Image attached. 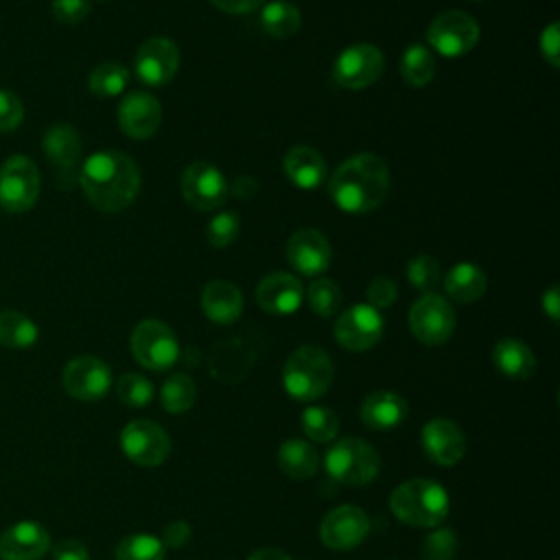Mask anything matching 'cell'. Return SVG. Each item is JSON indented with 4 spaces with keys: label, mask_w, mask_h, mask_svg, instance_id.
I'll return each mask as SVG.
<instances>
[{
    "label": "cell",
    "mask_w": 560,
    "mask_h": 560,
    "mask_svg": "<svg viewBox=\"0 0 560 560\" xmlns=\"http://www.w3.org/2000/svg\"><path fill=\"white\" fill-rule=\"evenodd\" d=\"M77 179L85 199L101 212H120L140 192L138 164L127 153L114 149L92 153L81 164Z\"/></svg>",
    "instance_id": "cell-1"
},
{
    "label": "cell",
    "mask_w": 560,
    "mask_h": 560,
    "mask_svg": "<svg viewBox=\"0 0 560 560\" xmlns=\"http://www.w3.org/2000/svg\"><path fill=\"white\" fill-rule=\"evenodd\" d=\"M389 182V168L383 158L357 153L337 166L328 182V195L339 210L365 214L385 201Z\"/></svg>",
    "instance_id": "cell-2"
},
{
    "label": "cell",
    "mask_w": 560,
    "mask_h": 560,
    "mask_svg": "<svg viewBox=\"0 0 560 560\" xmlns=\"http://www.w3.org/2000/svg\"><path fill=\"white\" fill-rule=\"evenodd\" d=\"M389 510L409 527H438L448 516L451 499L442 483L416 477L398 483L392 490Z\"/></svg>",
    "instance_id": "cell-3"
},
{
    "label": "cell",
    "mask_w": 560,
    "mask_h": 560,
    "mask_svg": "<svg viewBox=\"0 0 560 560\" xmlns=\"http://www.w3.org/2000/svg\"><path fill=\"white\" fill-rule=\"evenodd\" d=\"M335 368L328 352L319 346L295 348L282 368L284 392L298 402H311L322 398L332 385Z\"/></svg>",
    "instance_id": "cell-4"
},
{
    "label": "cell",
    "mask_w": 560,
    "mask_h": 560,
    "mask_svg": "<svg viewBox=\"0 0 560 560\" xmlns=\"http://www.w3.org/2000/svg\"><path fill=\"white\" fill-rule=\"evenodd\" d=\"M324 468L335 481L361 488L376 479L381 470V455L361 438H339L332 440L330 448L326 451Z\"/></svg>",
    "instance_id": "cell-5"
},
{
    "label": "cell",
    "mask_w": 560,
    "mask_h": 560,
    "mask_svg": "<svg viewBox=\"0 0 560 560\" xmlns=\"http://www.w3.org/2000/svg\"><path fill=\"white\" fill-rule=\"evenodd\" d=\"M133 359L153 372L173 368L179 359V341L173 328L160 319H142L131 332Z\"/></svg>",
    "instance_id": "cell-6"
},
{
    "label": "cell",
    "mask_w": 560,
    "mask_h": 560,
    "mask_svg": "<svg viewBox=\"0 0 560 560\" xmlns=\"http://www.w3.org/2000/svg\"><path fill=\"white\" fill-rule=\"evenodd\" d=\"M39 197V168L26 155H11L0 166V206L20 214L31 210Z\"/></svg>",
    "instance_id": "cell-7"
},
{
    "label": "cell",
    "mask_w": 560,
    "mask_h": 560,
    "mask_svg": "<svg viewBox=\"0 0 560 560\" xmlns=\"http://www.w3.org/2000/svg\"><path fill=\"white\" fill-rule=\"evenodd\" d=\"M455 308L440 293H422L409 308V328L424 346H440L455 332Z\"/></svg>",
    "instance_id": "cell-8"
},
{
    "label": "cell",
    "mask_w": 560,
    "mask_h": 560,
    "mask_svg": "<svg viewBox=\"0 0 560 560\" xmlns=\"http://www.w3.org/2000/svg\"><path fill=\"white\" fill-rule=\"evenodd\" d=\"M427 42L442 57H462L477 46L479 24L472 15L448 9L431 20L427 28Z\"/></svg>",
    "instance_id": "cell-9"
},
{
    "label": "cell",
    "mask_w": 560,
    "mask_h": 560,
    "mask_svg": "<svg viewBox=\"0 0 560 560\" xmlns=\"http://www.w3.org/2000/svg\"><path fill=\"white\" fill-rule=\"evenodd\" d=\"M120 451L129 462L144 468H153L168 459L171 438L153 420H131L120 431Z\"/></svg>",
    "instance_id": "cell-10"
},
{
    "label": "cell",
    "mask_w": 560,
    "mask_h": 560,
    "mask_svg": "<svg viewBox=\"0 0 560 560\" xmlns=\"http://www.w3.org/2000/svg\"><path fill=\"white\" fill-rule=\"evenodd\" d=\"M383 330H385V322L381 311H376L368 302L365 304L359 302L341 311L332 328L337 343L350 352H363L374 348L381 341Z\"/></svg>",
    "instance_id": "cell-11"
},
{
    "label": "cell",
    "mask_w": 560,
    "mask_h": 560,
    "mask_svg": "<svg viewBox=\"0 0 560 560\" xmlns=\"http://www.w3.org/2000/svg\"><path fill=\"white\" fill-rule=\"evenodd\" d=\"M383 66V52L374 44L359 42L337 55L332 66V79L346 90H363L381 77Z\"/></svg>",
    "instance_id": "cell-12"
},
{
    "label": "cell",
    "mask_w": 560,
    "mask_h": 560,
    "mask_svg": "<svg viewBox=\"0 0 560 560\" xmlns=\"http://www.w3.org/2000/svg\"><path fill=\"white\" fill-rule=\"evenodd\" d=\"M182 195L188 206L201 212L217 210L230 195V184L223 173L210 162H192L182 175Z\"/></svg>",
    "instance_id": "cell-13"
},
{
    "label": "cell",
    "mask_w": 560,
    "mask_h": 560,
    "mask_svg": "<svg viewBox=\"0 0 560 560\" xmlns=\"http://www.w3.org/2000/svg\"><path fill=\"white\" fill-rule=\"evenodd\" d=\"M61 383L72 398L81 402H94L109 392L112 370L98 357L81 354L66 363L61 372Z\"/></svg>",
    "instance_id": "cell-14"
},
{
    "label": "cell",
    "mask_w": 560,
    "mask_h": 560,
    "mask_svg": "<svg viewBox=\"0 0 560 560\" xmlns=\"http://www.w3.org/2000/svg\"><path fill=\"white\" fill-rule=\"evenodd\" d=\"M368 534L370 516L352 503H343L330 510L319 525V538L332 551H350L359 547Z\"/></svg>",
    "instance_id": "cell-15"
},
{
    "label": "cell",
    "mask_w": 560,
    "mask_h": 560,
    "mask_svg": "<svg viewBox=\"0 0 560 560\" xmlns=\"http://www.w3.org/2000/svg\"><path fill=\"white\" fill-rule=\"evenodd\" d=\"M179 68V48L168 37H149L140 44L133 70L138 79L147 85H166Z\"/></svg>",
    "instance_id": "cell-16"
},
{
    "label": "cell",
    "mask_w": 560,
    "mask_h": 560,
    "mask_svg": "<svg viewBox=\"0 0 560 560\" xmlns=\"http://www.w3.org/2000/svg\"><path fill=\"white\" fill-rule=\"evenodd\" d=\"M424 455L438 466H455L466 453L464 431L448 418H431L420 431Z\"/></svg>",
    "instance_id": "cell-17"
},
{
    "label": "cell",
    "mask_w": 560,
    "mask_h": 560,
    "mask_svg": "<svg viewBox=\"0 0 560 560\" xmlns=\"http://www.w3.org/2000/svg\"><path fill=\"white\" fill-rule=\"evenodd\" d=\"M287 258L302 276H319L332 260V247L319 230L304 228L291 234L287 243Z\"/></svg>",
    "instance_id": "cell-18"
},
{
    "label": "cell",
    "mask_w": 560,
    "mask_h": 560,
    "mask_svg": "<svg viewBox=\"0 0 560 560\" xmlns=\"http://www.w3.org/2000/svg\"><path fill=\"white\" fill-rule=\"evenodd\" d=\"M162 122V105L149 92H131L118 105V125L133 140L151 138Z\"/></svg>",
    "instance_id": "cell-19"
},
{
    "label": "cell",
    "mask_w": 560,
    "mask_h": 560,
    "mask_svg": "<svg viewBox=\"0 0 560 560\" xmlns=\"http://www.w3.org/2000/svg\"><path fill=\"white\" fill-rule=\"evenodd\" d=\"M304 298L302 282L287 271L267 273L256 287V302L269 315H291Z\"/></svg>",
    "instance_id": "cell-20"
},
{
    "label": "cell",
    "mask_w": 560,
    "mask_h": 560,
    "mask_svg": "<svg viewBox=\"0 0 560 560\" xmlns=\"http://www.w3.org/2000/svg\"><path fill=\"white\" fill-rule=\"evenodd\" d=\"M48 549V529L37 521H18L0 534L2 560H39Z\"/></svg>",
    "instance_id": "cell-21"
},
{
    "label": "cell",
    "mask_w": 560,
    "mask_h": 560,
    "mask_svg": "<svg viewBox=\"0 0 560 560\" xmlns=\"http://www.w3.org/2000/svg\"><path fill=\"white\" fill-rule=\"evenodd\" d=\"M44 153L59 168V182L68 184V179L77 173V164L81 158V136L72 125L59 122L48 127L44 133ZM79 177V173H77Z\"/></svg>",
    "instance_id": "cell-22"
},
{
    "label": "cell",
    "mask_w": 560,
    "mask_h": 560,
    "mask_svg": "<svg viewBox=\"0 0 560 560\" xmlns=\"http://www.w3.org/2000/svg\"><path fill=\"white\" fill-rule=\"evenodd\" d=\"M407 400L389 389L372 392L361 402V422L374 431H389L405 422L407 418Z\"/></svg>",
    "instance_id": "cell-23"
},
{
    "label": "cell",
    "mask_w": 560,
    "mask_h": 560,
    "mask_svg": "<svg viewBox=\"0 0 560 560\" xmlns=\"http://www.w3.org/2000/svg\"><path fill=\"white\" fill-rule=\"evenodd\" d=\"M252 365L254 352L241 339H223L210 352V374L221 383H238Z\"/></svg>",
    "instance_id": "cell-24"
},
{
    "label": "cell",
    "mask_w": 560,
    "mask_h": 560,
    "mask_svg": "<svg viewBox=\"0 0 560 560\" xmlns=\"http://www.w3.org/2000/svg\"><path fill=\"white\" fill-rule=\"evenodd\" d=\"M201 308L203 315L219 326L234 324L243 313V293L230 280H212L203 287Z\"/></svg>",
    "instance_id": "cell-25"
},
{
    "label": "cell",
    "mask_w": 560,
    "mask_h": 560,
    "mask_svg": "<svg viewBox=\"0 0 560 560\" xmlns=\"http://www.w3.org/2000/svg\"><path fill=\"white\" fill-rule=\"evenodd\" d=\"M282 168L293 186L313 190L326 179V162L322 153L308 144L291 147L282 158Z\"/></svg>",
    "instance_id": "cell-26"
},
{
    "label": "cell",
    "mask_w": 560,
    "mask_h": 560,
    "mask_svg": "<svg viewBox=\"0 0 560 560\" xmlns=\"http://www.w3.org/2000/svg\"><path fill=\"white\" fill-rule=\"evenodd\" d=\"M322 457L317 448L302 438H289L278 446V466L280 470L298 481L311 479L317 475Z\"/></svg>",
    "instance_id": "cell-27"
},
{
    "label": "cell",
    "mask_w": 560,
    "mask_h": 560,
    "mask_svg": "<svg viewBox=\"0 0 560 560\" xmlns=\"http://www.w3.org/2000/svg\"><path fill=\"white\" fill-rule=\"evenodd\" d=\"M492 363L494 368L514 381H525L536 372V357L532 348L521 339H501L492 348Z\"/></svg>",
    "instance_id": "cell-28"
},
{
    "label": "cell",
    "mask_w": 560,
    "mask_h": 560,
    "mask_svg": "<svg viewBox=\"0 0 560 560\" xmlns=\"http://www.w3.org/2000/svg\"><path fill=\"white\" fill-rule=\"evenodd\" d=\"M488 278L475 262H457L444 276V291L459 304H470L486 293Z\"/></svg>",
    "instance_id": "cell-29"
},
{
    "label": "cell",
    "mask_w": 560,
    "mask_h": 560,
    "mask_svg": "<svg viewBox=\"0 0 560 560\" xmlns=\"http://www.w3.org/2000/svg\"><path fill=\"white\" fill-rule=\"evenodd\" d=\"M260 26L267 35L276 39H287L300 31L302 13L295 4L287 0H273L267 2L260 11Z\"/></svg>",
    "instance_id": "cell-30"
},
{
    "label": "cell",
    "mask_w": 560,
    "mask_h": 560,
    "mask_svg": "<svg viewBox=\"0 0 560 560\" xmlns=\"http://www.w3.org/2000/svg\"><path fill=\"white\" fill-rule=\"evenodd\" d=\"M39 337L37 324L13 308L0 311V346L11 350H24L31 348Z\"/></svg>",
    "instance_id": "cell-31"
},
{
    "label": "cell",
    "mask_w": 560,
    "mask_h": 560,
    "mask_svg": "<svg viewBox=\"0 0 560 560\" xmlns=\"http://www.w3.org/2000/svg\"><path fill=\"white\" fill-rule=\"evenodd\" d=\"M400 77L413 88H422L435 77V57L424 44H409L400 55Z\"/></svg>",
    "instance_id": "cell-32"
},
{
    "label": "cell",
    "mask_w": 560,
    "mask_h": 560,
    "mask_svg": "<svg viewBox=\"0 0 560 560\" xmlns=\"http://www.w3.org/2000/svg\"><path fill=\"white\" fill-rule=\"evenodd\" d=\"M195 400H197L195 381L184 372L171 374L160 387V402L168 413H184L195 405Z\"/></svg>",
    "instance_id": "cell-33"
},
{
    "label": "cell",
    "mask_w": 560,
    "mask_h": 560,
    "mask_svg": "<svg viewBox=\"0 0 560 560\" xmlns=\"http://www.w3.org/2000/svg\"><path fill=\"white\" fill-rule=\"evenodd\" d=\"M127 83L129 70L118 61H103L88 77V88L98 98L118 96L127 88Z\"/></svg>",
    "instance_id": "cell-34"
},
{
    "label": "cell",
    "mask_w": 560,
    "mask_h": 560,
    "mask_svg": "<svg viewBox=\"0 0 560 560\" xmlns=\"http://www.w3.org/2000/svg\"><path fill=\"white\" fill-rule=\"evenodd\" d=\"M300 424L302 431L308 440L319 442V444H328L337 438L339 433V418L335 411H330L328 407H319V405H311L302 411L300 416Z\"/></svg>",
    "instance_id": "cell-35"
},
{
    "label": "cell",
    "mask_w": 560,
    "mask_h": 560,
    "mask_svg": "<svg viewBox=\"0 0 560 560\" xmlns=\"http://www.w3.org/2000/svg\"><path fill=\"white\" fill-rule=\"evenodd\" d=\"M116 560H164L166 547L153 534H129L114 549Z\"/></svg>",
    "instance_id": "cell-36"
},
{
    "label": "cell",
    "mask_w": 560,
    "mask_h": 560,
    "mask_svg": "<svg viewBox=\"0 0 560 560\" xmlns=\"http://www.w3.org/2000/svg\"><path fill=\"white\" fill-rule=\"evenodd\" d=\"M306 302L315 315L330 317L341 308L343 293L337 282L328 278H315L306 289Z\"/></svg>",
    "instance_id": "cell-37"
},
{
    "label": "cell",
    "mask_w": 560,
    "mask_h": 560,
    "mask_svg": "<svg viewBox=\"0 0 560 560\" xmlns=\"http://www.w3.org/2000/svg\"><path fill=\"white\" fill-rule=\"evenodd\" d=\"M116 396L122 405L138 409V407H147L153 400L155 389L147 376L138 372H127L116 381Z\"/></svg>",
    "instance_id": "cell-38"
},
{
    "label": "cell",
    "mask_w": 560,
    "mask_h": 560,
    "mask_svg": "<svg viewBox=\"0 0 560 560\" xmlns=\"http://www.w3.org/2000/svg\"><path fill=\"white\" fill-rule=\"evenodd\" d=\"M407 280L413 289H418L422 293H431L442 280L440 262L429 254L413 256L407 265Z\"/></svg>",
    "instance_id": "cell-39"
},
{
    "label": "cell",
    "mask_w": 560,
    "mask_h": 560,
    "mask_svg": "<svg viewBox=\"0 0 560 560\" xmlns=\"http://www.w3.org/2000/svg\"><path fill=\"white\" fill-rule=\"evenodd\" d=\"M241 232V219L234 210H223L206 225V241L214 249H223L236 241Z\"/></svg>",
    "instance_id": "cell-40"
},
{
    "label": "cell",
    "mask_w": 560,
    "mask_h": 560,
    "mask_svg": "<svg viewBox=\"0 0 560 560\" xmlns=\"http://www.w3.org/2000/svg\"><path fill=\"white\" fill-rule=\"evenodd\" d=\"M420 553L424 560H453V556L457 553L455 532L448 527H438L424 538Z\"/></svg>",
    "instance_id": "cell-41"
},
{
    "label": "cell",
    "mask_w": 560,
    "mask_h": 560,
    "mask_svg": "<svg viewBox=\"0 0 560 560\" xmlns=\"http://www.w3.org/2000/svg\"><path fill=\"white\" fill-rule=\"evenodd\" d=\"M24 120V105L11 90L0 88V133L15 131Z\"/></svg>",
    "instance_id": "cell-42"
},
{
    "label": "cell",
    "mask_w": 560,
    "mask_h": 560,
    "mask_svg": "<svg viewBox=\"0 0 560 560\" xmlns=\"http://www.w3.org/2000/svg\"><path fill=\"white\" fill-rule=\"evenodd\" d=\"M396 295H398V287L392 278L387 276H378L374 278L368 289H365V298H368V304L374 306L376 311H383V308H389L394 302H396Z\"/></svg>",
    "instance_id": "cell-43"
},
{
    "label": "cell",
    "mask_w": 560,
    "mask_h": 560,
    "mask_svg": "<svg viewBox=\"0 0 560 560\" xmlns=\"http://www.w3.org/2000/svg\"><path fill=\"white\" fill-rule=\"evenodd\" d=\"M90 2L88 0H52L50 11L57 22L61 24H79L90 15Z\"/></svg>",
    "instance_id": "cell-44"
},
{
    "label": "cell",
    "mask_w": 560,
    "mask_h": 560,
    "mask_svg": "<svg viewBox=\"0 0 560 560\" xmlns=\"http://www.w3.org/2000/svg\"><path fill=\"white\" fill-rule=\"evenodd\" d=\"M538 42H540L542 57L549 61V66L558 68L560 66V24L558 22H549L542 28Z\"/></svg>",
    "instance_id": "cell-45"
},
{
    "label": "cell",
    "mask_w": 560,
    "mask_h": 560,
    "mask_svg": "<svg viewBox=\"0 0 560 560\" xmlns=\"http://www.w3.org/2000/svg\"><path fill=\"white\" fill-rule=\"evenodd\" d=\"M192 536V527L184 521V518H175L171 523L164 525V532H162V545L164 547H171V549H182Z\"/></svg>",
    "instance_id": "cell-46"
},
{
    "label": "cell",
    "mask_w": 560,
    "mask_h": 560,
    "mask_svg": "<svg viewBox=\"0 0 560 560\" xmlns=\"http://www.w3.org/2000/svg\"><path fill=\"white\" fill-rule=\"evenodd\" d=\"M52 560H90V551L81 540L66 538L52 547Z\"/></svg>",
    "instance_id": "cell-47"
},
{
    "label": "cell",
    "mask_w": 560,
    "mask_h": 560,
    "mask_svg": "<svg viewBox=\"0 0 560 560\" xmlns=\"http://www.w3.org/2000/svg\"><path fill=\"white\" fill-rule=\"evenodd\" d=\"M223 13H249L262 4V0H210Z\"/></svg>",
    "instance_id": "cell-48"
},
{
    "label": "cell",
    "mask_w": 560,
    "mask_h": 560,
    "mask_svg": "<svg viewBox=\"0 0 560 560\" xmlns=\"http://www.w3.org/2000/svg\"><path fill=\"white\" fill-rule=\"evenodd\" d=\"M540 304H542V311L549 315V319L558 322V317H560V291H558V284H551V287L542 293Z\"/></svg>",
    "instance_id": "cell-49"
},
{
    "label": "cell",
    "mask_w": 560,
    "mask_h": 560,
    "mask_svg": "<svg viewBox=\"0 0 560 560\" xmlns=\"http://www.w3.org/2000/svg\"><path fill=\"white\" fill-rule=\"evenodd\" d=\"M247 560H293V558L289 553H284L282 549L262 547V549H256Z\"/></svg>",
    "instance_id": "cell-50"
}]
</instances>
